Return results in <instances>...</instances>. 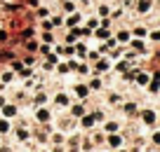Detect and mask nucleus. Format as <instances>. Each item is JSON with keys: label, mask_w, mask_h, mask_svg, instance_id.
<instances>
[{"label": "nucleus", "mask_w": 160, "mask_h": 152, "mask_svg": "<svg viewBox=\"0 0 160 152\" xmlns=\"http://www.w3.org/2000/svg\"><path fill=\"white\" fill-rule=\"evenodd\" d=\"M0 131H7V122H0Z\"/></svg>", "instance_id": "10"}, {"label": "nucleus", "mask_w": 160, "mask_h": 152, "mask_svg": "<svg viewBox=\"0 0 160 152\" xmlns=\"http://www.w3.org/2000/svg\"><path fill=\"white\" fill-rule=\"evenodd\" d=\"M42 40H45L47 44H52V42H54V35H52V30H47V33L42 35Z\"/></svg>", "instance_id": "4"}, {"label": "nucleus", "mask_w": 160, "mask_h": 152, "mask_svg": "<svg viewBox=\"0 0 160 152\" xmlns=\"http://www.w3.org/2000/svg\"><path fill=\"white\" fill-rule=\"evenodd\" d=\"M78 21H80V14H71L66 24H68V26H75V24H78Z\"/></svg>", "instance_id": "2"}, {"label": "nucleus", "mask_w": 160, "mask_h": 152, "mask_svg": "<svg viewBox=\"0 0 160 152\" xmlns=\"http://www.w3.org/2000/svg\"><path fill=\"white\" fill-rule=\"evenodd\" d=\"M38 119H40V122H47V119H50V113H47V110H40V113H38Z\"/></svg>", "instance_id": "3"}, {"label": "nucleus", "mask_w": 160, "mask_h": 152, "mask_svg": "<svg viewBox=\"0 0 160 152\" xmlns=\"http://www.w3.org/2000/svg\"><path fill=\"white\" fill-rule=\"evenodd\" d=\"M14 113H17V108H12V105L5 108V117H14Z\"/></svg>", "instance_id": "6"}, {"label": "nucleus", "mask_w": 160, "mask_h": 152, "mask_svg": "<svg viewBox=\"0 0 160 152\" xmlns=\"http://www.w3.org/2000/svg\"><path fill=\"white\" fill-rule=\"evenodd\" d=\"M61 7H64V12H73V10H75V5H73V2H68V0H66Z\"/></svg>", "instance_id": "5"}, {"label": "nucleus", "mask_w": 160, "mask_h": 152, "mask_svg": "<svg viewBox=\"0 0 160 152\" xmlns=\"http://www.w3.org/2000/svg\"><path fill=\"white\" fill-rule=\"evenodd\" d=\"M61 24H64V19H61V16H52V19H50V26H52V28H59Z\"/></svg>", "instance_id": "1"}, {"label": "nucleus", "mask_w": 160, "mask_h": 152, "mask_svg": "<svg viewBox=\"0 0 160 152\" xmlns=\"http://www.w3.org/2000/svg\"><path fill=\"white\" fill-rule=\"evenodd\" d=\"M26 47H28V52H33V49H38V42H33V40H31V42H26Z\"/></svg>", "instance_id": "8"}, {"label": "nucleus", "mask_w": 160, "mask_h": 152, "mask_svg": "<svg viewBox=\"0 0 160 152\" xmlns=\"http://www.w3.org/2000/svg\"><path fill=\"white\" fill-rule=\"evenodd\" d=\"M99 14H101V16H106V14H108V7L101 5V7H99Z\"/></svg>", "instance_id": "9"}, {"label": "nucleus", "mask_w": 160, "mask_h": 152, "mask_svg": "<svg viewBox=\"0 0 160 152\" xmlns=\"http://www.w3.org/2000/svg\"><path fill=\"white\" fill-rule=\"evenodd\" d=\"M57 103H61V105H66V103H68V98H66V96H64V94H59V96H57Z\"/></svg>", "instance_id": "7"}]
</instances>
